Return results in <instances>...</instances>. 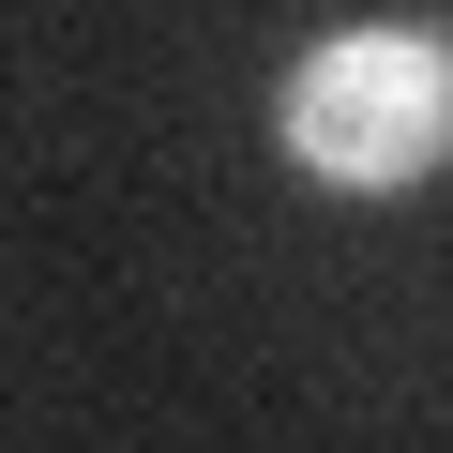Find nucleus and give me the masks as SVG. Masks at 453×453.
Wrapping results in <instances>:
<instances>
[{
    "instance_id": "f257e3e1",
    "label": "nucleus",
    "mask_w": 453,
    "mask_h": 453,
    "mask_svg": "<svg viewBox=\"0 0 453 453\" xmlns=\"http://www.w3.org/2000/svg\"><path fill=\"white\" fill-rule=\"evenodd\" d=\"M273 121H288V166H318L333 196H408L453 166V46L438 31H333L288 61Z\"/></svg>"
}]
</instances>
